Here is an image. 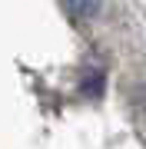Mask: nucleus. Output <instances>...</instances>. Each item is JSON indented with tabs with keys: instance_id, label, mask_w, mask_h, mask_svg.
<instances>
[{
	"instance_id": "f257e3e1",
	"label": "nucleus",
	"mask_w": 146,
	"mask_h": 149,
	"mask_svg": "<svg viewBox=\"0 0 146 149\" xmlns=\"http://www.w3.org/2000/svg\"><path fill=\"white\" fill-rule=\"evenodd\" d=\"M66 3V10L76 13V17H93L100 10V0H63Z\"/></svg>"
}]
</instances>
